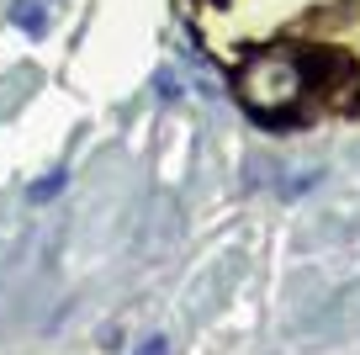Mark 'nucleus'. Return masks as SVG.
Instances as JSON below:
<instances>
[{"label": "nucleus", "mask_w": 360, "mask_h": 355, "mask_svg": "<svg viewBox=\"0 0 360 355\" xmlns=\"http://www.w3.org/2000/svg\"><path fill=\"white\" fill-rule=\"evenodd\" d=\"M302 96H307V80L292 48H255L238 64V101L265 123H297Z\"/></svg>", "instance_id": "1"}, {"label": "nucleus", "mask_w": 360, "mask_h": 355, "mask_svg": "<svg viewBox=\"0 0 360 355\" xmlns=\"http://www.w3.org/2000/svg\"><path fill=\"white\" fill-rule=\"evenodd\" d=\"M11 22L22 27V32L43 37V27H48V11H43V0H16V6H11Z\"/></svg>", "instance_id": "2"}, {"label": "nucleus", "mask_w": 360, "mask_h": 355, "mask_svg": "<svg viewBox=\"0 0 360 355\" xmlns=\"http://www.w3.org/2000/svg\"><path fill=\"white\" fill-rule=\"evenodd\" d=\"M64 180H69V175H64V170H53V175H48V180H37V186H32V191H27V197H32V201H48V197H53V191H58V186H64Z\"/></svg>", "instance_id": "3"}, {"label": "nucleus", "mask_w": 360, "mask_h": 355, "mask_svg": "<svg viewBox=\"0 0 360 355\" xmlns=\"http://www.w3.org/2000/svg\"><path fill=\"white\" fill-rule=\"evenodd\" d=\"M159 96H165V101H175V96H180V90H175V75H169V69H159Z\"/></svg>", "instance_id": "4"}, {"label": "nucleus", "mask_w": 360, "mask_h": 355, "mask_svg": "<svg viewBox=\"0 0 360 355\" xmlns=\"http://www.w3.org/2000/svg\"><path fill=\"white\" fill-rule=\"evenodd\" d=\"M138 355H169V344L154 334V340H143V350H138Z\"/></svg>", "instance_id": "5"}]
</instances>
